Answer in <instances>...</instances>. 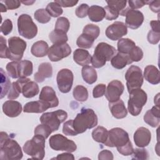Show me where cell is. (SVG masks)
<instances>
[{"mask_svg":"<svg viewBox=\"0 0 160 160\" xmlns=\"http://www.w3.org/2000/svg\"><path fill=\"white\" fill-rule=\"evenodd\" d=\"M21 148L5 132H1L0 158L2 160H18L22 158Z\"/></svg>","mask_w":160,"mask_h":160,"instance_id":"6da1fadb","label":"cell"},{"mask_svg":"<svg viewBox=\"0 0 160 160\" xmlns=\"http://www.w3.org/2000/svg\"><path fill=\"white\" fill-rule=\"evenodd\" d=\"M98 124V117L94 111L90 108H82L73 119L72 125L76 133L85 132L88 129H91Z\"/></svg>","mask_w":160,"mask_h":160,"instance_id":"7a4b0ae2","label":"cell"},{"mask_svg":"<svg viewBox=\"0 0 160 160\" xmlns=\"http://www.w3.org/2000/svg\"><path fill=\"white\" fill-rule=\"evenodd\" d=\"M115 48L106 42H99L96 47L94 54L91 57V64L95 68H100L109 61L115 55Z\"/></svg>","mask_w":160,"mask_h":160,"instance_id":"3957f363","label":"cell"},{"mask_svg":"<svg viewBox=\"0 0 160 160\" xmlns=\"http://www.w3.org/2000/svg\"><path fill=\"white\" fill-rule=\"evenodd\" d=\"M46 139L38 134H34L31 140L26 141L23 146V151L34 159H43L45 156Z\"/></svg>","mask_w":160,"mask_h":160,"instance_id":"277c9868","label":"cell"},{"mask_svg":"<svg viewBox=\"0 0 160 160\" xmlns=\"http://www.w3.org/2000/svg\"><path fill=\"white\" fill-rule=\"evenodd\" d=\"M129 93V98L128 102V111L132 116H138L141 113L142 107L147 102V94L141 88L133 89Z\"/></svg>","mask_w":160,"mask_h":160,"instance_id":"5b68a950","label":"cell"},{"mask_svg":"<svg viewBox=\"0 0 160 160\" xmlns=\"http://www.w3.org/2000/svg\"><path fill=\"white\" fill-rule=\"evenodd\" d=\"M129 142L128 133L122 128H114L108 131V139L104 144L109 147H116L118 151Z\"/></svg>","mask_w":160,"mask_h":160,"instance_id":"8992f818","label":"cell"},{"mask_svg":"<svg viewBox=\"0 0 160 160\" xmlns=\"http://www.w3.org/2000/svg\"><path fill=\"white\" fill-rule=\"evenodd\" d=\"M18 29L19 34L28 39L34 38L38 34V27L33 22L31 17L27 14H22L18 19Z\"/></svg>","mask_w":160,"mask_h":160,"instance_id":"52a82bcc","label":"cell"},{"mask_svg":"<svg viewBox=\"0 0 160 160\" xmlns=\"http://www.w3.org/2000/svg\"><path fill=\"white\" fill-rule=\"evenodd\" d=\"M68 118V113L62 109L43 113L40 117L41 124L49 126L52 132L58 130L60 124Z\"/></svg>","mask_w":160,"mask_h":160,"instance_id":"ba28073f","label":"cell"},{"mask_svg":"<svg viewBox=\"0 0 160 160\" xmlns=\"http://www.w3.org/2000/svg\"><path fill=\"white\" fill-rule=\"evenodd\" d=\"M8 59L12 61H20L25 51L26 42L19 37H11L8 39Z\"/></svg>","mask_w":160,"mask_h":160,"instance_id":"9c48e42d","label":"cell"},{"mask_svg":"<svg viewBox=\"0 0 160 160\" xmlns=\"http://www.w3.org/2000/svg\"><path fill=\"white\" fill-rule=\"evenodd\" d=\"M49 146L55 151H62L69 152L75 151L77 149L76 143L61 134H56L50 137Z\"/></svg>","mask_w":160,"mask_h":160,"instance_id":"30bf717a","label":"cell"},{"mask_svg":"<svg viewBox=\"0 0 160 160\" xmlns=\"http://www.w3.org/2000/svg\"><path fill=\"white\" fill-rule=\"evenodd\" d=\"M125 79L129 92L133 89L141 88L143 84L142 70L138 66H131L125 74Z\"/></svg>","mask_w":160,"mask_h":160,"instance_id":"8fae6325","label":"cell"},{"mask_svg":"<svg viewBox=\"0 0 160 160\" xmlns=\"http://www.w3.org/2000/svg\"><path fill=\"white\" fill-rule=\"evenodd\" d=\"M119 14L126 16L125 24L127 27L132 29L139 28L144 21L143 14L140 11L132 9L130 8L122 10Z\"/></svg>","mask_w":160,"mask_h":160,"instance_id":"7c38bea8","label":"cell"},{"mask_svg":"<svg viewBox=\"0 0 160 160\" xmlns=\"http://www.w3.org/2000/svg\"><path fill=\"white\" fill-rule=\"evenodd\" d=\"M74 80L72 72L68 69H61L56 78L59 90L62 93H68L71 89Z\"/></svg>","mask_w":160,"mask_h":160,"instance_id":"4fadbf2b","label":"cell"},{"mask_svg":"<svg viewBox=\"0 0 160 160\" xmlns=\"http://www.w3.org/2000/svg\"><path fill=\"white\" fill-rule=\"evenodd\" d=\"M71 52V49L67 43L61 44H53L49 48L48 56L52 62H56L68 57Z\"/></svg>","mask_w":160,"mask_h":160,"instance_id":"5bb4252c","label":"cell"},{"mask_svg":"<svg viewBox=\"0 0 160 160\" xmlns=\"http://www.w3.org/2000/svg\"><path fill=\"white\" fill-rule=\"evenodd\" d=\"M105 33L108 38L112 41H116L127 34L128 28L124 22L115 21L106 28Z\"/></svg>","mask_w":160,"mask_h":160,"instance_id":"9a60e30c","label":"cell"},{"mask_svg":"<svg viewBox=\"0 0 160 160\" xmlns=\"http://www.w3.org/2000/svg\"><path fill=\"white\" fill-rule=\"evenodd\" d=\"M124 89V85L120 81L113 80L108 85L105 92L106 98L109 102L116 101L120 99Z\"/></svg>","mask_w":160,"mask_h":160,"instance_id":"2e32d148","label":"cell"},{"mask_svg":"<svg viewBox=\"0 0 160 160\" xmlns=\"http://www.w3.org/2000/svg\"><path fill=\"white\" fill-rule=\"evenodd\" d=\"M134 141L135 144L139 148H144L149 145L151 139L150 131L144 127L137 129L134 134Z\"/></svg>","mask_w":160,"mask_h":160,"instance_id":"e0dca14e","label":"cell"},{"mask_svg":"<svg viewBox=\"0 0 160 160\" xmlns=\"http://www.w3.org/2000/svg\"><path fill=\"white\" fill-rule=\"evenodd\" d=\"M39 100L48 103L51 108L57 107L59 104V99L56 96V92L50 86H44L42 88L39 96Z\"/></svg>","mask_w":160,"mask_h":160,"instance_id":"ac0fdd59","label":"cell"},{"mask_svg":"<svg viewBox=\"0 0 160 160\" xmlns=\"http://www.w3.org/2000/svg\"><path fill=\"white\" fill-rule=\"evenodd\" d=\"M2 111L8 117L14 118L18 116L22 111V106L16 101L9 100L4 102Z\"/></svg>","mask_w":160,"mask_h":160,"instance_id":"d6986e66","label":"cell"},{"mask_svg":"<svg viewBox=\"0 0 160 160\" xmlns=\"http://www.w3.org/2000/svg\"><path fill=\"white\" fill-rule=\"evenodd\" d=\"M109 108L113 117L116 119H122L127 116L128 111L121 99L114 102H109Z\"/></svg>","mask_w":160,"mask_h":160,"instance_id":"ffe728a7","label":"cell"},{"mask_svg":"<svg viewBox=\"0 0 160 160\" xmlns=\"http://www.w3.org/2000/svg\"><path fill=\"white\" fill-rule=\"evenodd\" d=\"M146 123L152 128L157 127L160 122L159 106H154L151 109L148 110L143 117Z\"/></svg>","mask_w":160,"mask_h":160,"instance_id":"44dd1931","label":"cell"},{"mask_svg":"<svg viewBox=\"0 0 160 160\" xmlns=\"http://www.w3.org/2000/svg\"><path fill=\"white\" fill-rule=\"evenodd\" d=\"M50 108L48 103L39 100L27 102L24 106L23 111L28 113H41Z\"/></svg>","mask_w":160,"mask_h":160,"instance_id":"7402d4cb","label":"cell"},{"mask_svg":"<svg viewBox=\"0 0 160 160\" xmlns=\"http://www.w3.org/2000/svg\"><path fill=\"white\" fill-rule=\"evenodd\" d=\"M52 75V68L49 62H42L38 67V71L34 76V80L38 82H42L45 79L51 78Z\"/></svg>","mask_w":160,"mask_h":160,"instance_id":"603a6c76","label":"cell"},{"mask_svg":"<svg viewBox=\"0 0 160 160\" xmlns=\"http://www.w3.org/2000/svg\"><path fill=\"white\" fill-rule=\"evenodd\" d=\"M144 77L152 84H158L160 82V73L158 69L153 65H148L144 68Z\"/></svg>","mask_w":160,"mask_h":160,"instance_id":"cb8c5ba5","label":"cell"},{"mask_svg":"<svg viewBox=\"0 0 160 160\" xmlns=\"http://www.w3.org/2000/svg\"><path fill=\"white\" fill-rule=\"evenodd\" d=\"M132 62L128 54H124L119 52L114 55L111 59V64L112 66L118 69H121L128 64H130Z\"/></svg>","mask_w":160,"mask_h":160,"instance_id":"d4e9b609","label":"cell"},{"mask_svg":"<svg viewBox=\"0 0 160 160\" xmlns=\"http://www.w3.org/2000/svg\"><path fill=\"white\" fill-rule=\"evenodd\" d=\"M30 79L27 78H19L16 82H13L8 94V98L10 100L18 98L19 94L22 92V86Z\"/></svg>","mask_w":160,"mask_h":160,"instance_id":"484cf974","label":"cell"},{"mask_svg":"<svg viewBox=\"0 0 160 160\" xmlns=\"http://www.w3.org/2000/svg\"><path fill=\"white\" fill-rule=\"evenodd\" d=\"M73 59L78 64L84 66L91 62V56L87 50L76 49L73 53Z\"/></svg>","mask_w":160,"mask_h":160,"instance_id":"4316f807","label":"cell"},{"mask_svg":"<svg viewBox=\"0 0 160 160\" xmlns=\"http://www.w3.org/2000/svg\"><path fill=\"white\" fill-rule=\"evenodd\" d=\"M49 51V46L44 41H38L35 42L31 49V54L38 58L45 56Z\"/></svg>","mask_w":160,"mask_h":160,"instance_id":"83f0119b","label":"cell"},{"mask_svg":"<svg viewBox=\"0 0 160 160\" xmlns=\"http://www.w3.org/2000/svg\"><path fill=\"white\" fill-rule=\"evenodd\" d=\"M88 15L91 21L99 22L105 18L106 12L104 8L97 5H93L89 8Z\"/></svg>","mask_w":160,"mask_h":160,"instance_id":"f1b7e54d","label":"cell"},{"mask_svg":"<svg viewBox=\"0 0 160 160\" xmlns=\"http://www.w3.org/2000/svg\"><path fill=\"white\" fill-rule=\"evenodd\" d=\"M39 91V86L34 81H31V79L27 81L22 88V93L24 97L31 98L36 96Z\"/></svg>","mask_w":160,"mask_h":160,"instance_id":"f546056e","label":"cell"},{"mask_svg":"<svg viewBox=\"0 0 160 160\" xmlns=\"http://www.w3.org/2000/svg\"><path fill=\"white\" fill-rule=\"evenodd\" d=\"M81 74L83 80L89 84H92L97 81V72L93 67L88 65L83 66L81 69Z\"/></svg>","mask_w":160,"mask_h":160,"instance_id":"4dcf8cb0","label":"cell"},{"mask_svg":"<svg viewBox=\"0 0 160 160\" xmlns=\"http://www.w3.org/2000/svg\"><path fill=\"white\" fill-rule=\"evenodd\" d=\"M33 71L32 62L29 60L19 61L18 66V74L19 78H26L31 76Z\"/></svg>","mask_w":160,"mask_h":160,"instance_id":"1f68e13d","label":"cell"},{"mask_svg":"<svg viewBox=\"0 0 160 160\" xmlns=\"http://www.w3.org/2000/svg\"><path fill=\"white\" fill-rule=\"evenodd\" d=\"M117 46L118 52L124 54H129L130 51L136 46V44L130 39L121 38L119 39Z\"/></svg>","mask_w":160,"mask_h":160,"instance_id":"d6a6232c","label":"cell"},{"mask_svg":"<svg viewBox=\"0 0 160 160\" xmlns=\"http://www.w3.org/2000/svg\"><path fill=\"white\" fill-rule=\"evenodd\" d=\"M108 136V131L102 126H98L92 132L93 139L98 142L104 144Z\"/></svg>","mask_w":160,"mask_h":160,"instance_id":"836d02e7","label":"cell"},{"mask_svg":"<svg viewBox=\"0 0 160 160\" xmlns=\"http://www.w3.org/2000/svg\"><path fill=\"white\" fill-rule=\"evenodd\" d=\"M49 38L53 44H64L66 43L68 40L66 33L55 29L51 32L49 35Z\"/></svg>","mask_w":160,"mask_h":160,"instance_id":"e575fe53","label":"cell"},{"mask_svg":"<svg viewBox=\"0 0 160 160\" xmlns=\"http://www.w3.org/2000/svg\"><path fill=\"white\" fill-rule=\"evenodd\" d=\"M11 81L6 74V72L4 71L2 68H1V99L6 95L8 92L11 88Z\"/></svg>","mask_w":160,"mask_h":160,"instance_id":"d590c367","label":"cell"},{"mask_svg":"<svg viewBox=\"0 0 160 160\" xmlns=\"http://www.w3.org/2000/svg\"><path fill=\"white\" fill-rule=\"evenodd\" d=\"M72 94L74 98L80 102L86 101L88 98L87 88L81 85H78L74 88Z\"/></svg>","mask_w":160,"mask_h":160,"instance_id":"8d00e7d4","label":"cell"},{"mask_svg":"<svg viewBox=\"0 0 160 160\" xmlns=\"http://www.w3.org/2000/svg\"><path fill=\"white\" fill-rule=\"evenodd\" d=\"M94 39L88 35L82 33L77 39L76 44L79 48L89 49L93 45Z\"/></svg>","mask_w":160,"mask_h":160,"instance_id":"74e56055","label":"cell"},{"mask_svg":"<svg viewBox=\"0 0 160 160\" xmlns=\"http://www.w3.org/2000/svg\"><path fill=\"white\" fill-rule=\"evenodd\" d=\"M46 10L49 13V14L54 18L59 17L63 12V10L58 3L54 2H49L46 8Z\"/></svg>","mask_w":160,"mask_h":160,"instance_id":"f35d334b","label":"cell"},{"mask_svg":"<svg viewBox=\"0 0 160 160\" xmlns=\"http://www.w3.org/2000/svg\"><path fill=\"white\" fill-rule=\"evenodd\" d=\"M82 33L88 35L95 40L100 34V29L95 24H88L84 26Z\"/></svg>","mask_w":160,"mask_h":160,"instance_id":"ab89813d","label":"cell"},{"mask_svg":"<svg viewBox=\"0 0 160 160\" xmlns=\"http://www.w3.org/2000/svg\"><path fill=\"white\" fill-rule=\"evenodd\" d=\"M70 27V23L68 18L65 17L59 18L55 24L54 29L66 33Z\"/></svg>","mask_w":160,"mask_h":160,"instance_id":"60d3db41","label":"cell"},{"mask_svg":"<svg viewBox=\"0 0 160 160\" xmlns=\"http://www.w3.org/2000/svg\"><path fill=\"white\" fill-rule=\"evenodd\" d=\"M35 19L40 23L46 24L51 20V16L45 9H39L34 12Z\"/></svg>","mask_w":160,"mask_h":160,"instance_id":"b9f144b4","label":"cell"},{"mask_svg":"<svg viewBox=\"0 0 160 160\" xmlns=\"http://www.w3.org/2000/svg\"><path fill=\"white\" fill-rule=\"evenodd\" d=\"M19 61H13L6 65V70L8 75L13 79L19 78L18 66Z\"/></svg>","mask_w":160,"mask_h":160,"instance_id":"7bdbcfd3","label":"cell"},{"mask_svg":"<svg viewBox=\"0 0 160 160\" xmlns=\"http://www.w3.org/2000/svg\"><path fill=\"white\" fill-rule=\"evenodd\" d=\"M52 132V131L51 128L44 124H41L38 125L34 129V134L41 135L43 136L45 139H47Z\"/></svg>","mask_w":160,"mask_h":160,"instance_id":"ee69618b","label":"cell"},{"mask_svg":"<svg viewBox=\"0 0 160 160\" xmlns=\"http://www.w3.org/2000/svg\"><path fill=\"white\" fill-rule=\"evenodd\" d=\"M132 155V159L138 160H145L149 158L148 152L146 149L144 148H136L134 149Z\"/></svg>","mask_w":160,"mask_h":160,"instance_id":"f6af8a7d","label":"cell"},{"mask_svg":"<svg viewBox=\"0 0 160 160\" xmlns=\"http://www.w3.org/2000/svg\"><path fill=\"white\" fill-rule=\"evenodd\" d=\"M128 54L132 62H138L143 58V52L142 49L136 46L130 51Z\"/></svg>","mask_w":160,"mask_h":160,"instance_id":"bcb514c9","label":"cell"},{"mask_svg":"<svg viewBox=\"0 0 160 160\" xmlns=\"http://www.w3.org/2000/svg\"><path fill=\"white\" fill-rule=\"evenodd\" d=\"M108 6L112 7L116 11L120 12L124 9L126 6V2L127 1L125 0L120 1V0H115V1H106Z\"/></svg>","mask_w":160,"mask_h":160,"instance_id":"7dc6e473","label":"cell"},{"mask_svg":"<svg viewBox=\"0 0 160 160\" xmlns=\"http://www.w3.org/2000/svg\"><path fill=\"white\" fill-rule=\"evenodd\" d=\"M73 119H70L65 122L62 127V132L67 136H76L78 134L74 129L72 125Z\"/></svg>","mask_w":160,"mask_h":160,"instance_id":"c3c4849f","label":"cell"},{"mask_svg":"<svg viewBox=\"0 0 160 160\" xmlns=\"http://www.w3.org/2000/svg\"><path fill=\"white\" fill-rule=\"evenodd\" d=\"M104 9L106 12L105 18L107 20H109V21L114 20L118 18L119 15V12H118L112 7L106 6Z\"/></svg>","mask_w":160,"mask_h":160,"instance_id":"681fc988","label":"cell"},{"mask_svg":"<svg viewBox=\"0 0 160 160\" xmlns=\"http://www.w3.org/2000/svg\"><path fill=\"white\" fill-rule=\"evenodd\" d=\"M12 30V22L9 19H6L2 23L1 26V32L7 36L11 32Z\"/></svg>","mask_w":160,"mask_h":160,"instance_id":"f907efd6","label":"cell"},{"mask_svg":"<svg viewBox=\"0 0 160 160\" xmlns=\"http://www.w3.org/2000/svg\"><path fill=\"white\" fill-rule=\"evenodd\" d=\"M147 39L148 42L151 44H158L160 40V31L150 30L148 34Z\"/></svg>","mask_w":160,"mask_h":160,"instance_id":"816d5d0a","label":"cell"},{"mask_svg":"<svg viewBox=\"0 0 160 160\" xmlns=\"http://www.w3.org/2000/svg\"><path fill=\"white\" fill-rule=\"evenodd\" d=\"M89 8V7L87 4H85V3L81 4L80 6H79L76 8L75 11L76 15L80 18H85L88 14Z\"/></svg>","mask_w":160,"mask_h":160,"instance_id":"f5cc1de1","label":"cell"},{"mask_svg":"<svg viewBox=\"0 0 160 160\" xmlns=\"http://www.w3.org/2000/svg\"><path fill=\"white\" fill-rule=\"evenodd\" d=\"M106 90V85L104 84H99L96 85L92 91V95L94 98H98L104 95Z\"/></svg>","mask_w":160,"mask_h":160,"instance_id":"db71d44e","label":"cell"},{"mask_svg":"<svg viewBox=\"0 0 160 160\" xmlns=\"http://www.w3.org/2000/svg\"><path fill=\"white\" fill-rule=\"evenodd\" d=\"M0 41V58H8V48L6 46V41L2 36H1Z\"/></svg>","mask_w":160,"mask_h":160,"instance_id":"11a10c76","label":"cell"},{"mask_svg":"<svg viewBox=\"0 0 160 160\" xmlns=\"http://www.w3.org/2000/svg\"><path fill=\"white\" fill-rule=\"evenodd\" d=\"M54 2L58 3L60 6L64 8L73 7L78 2V1L73 0H56L54 1Z\"/></svg>","mask_w":160,"mask_h":160,"instance_id":"9f6ffc18","label":"cell"},{"mask_svg":"<svg viewBox=\"0 0 160 160\" xmlns=\"http://www.w3.org/2000/svg\"><path fill=\"white\" fill-rule=\"evenodd\" d=\"M146 4H149V8L152 12H159L160 11V1H145Z\"/></svg>","mask_w":160,"mask_h":160,"instance_id":"6f0895ef","label":"cell"},{"mask_svg":"<svg viewBox=\"0 0 160 160\" xmlns=\"http://www.w3.org/2000/svg\"><path fill=\"white\" fill-rule=\"evenodd\" d=\"M113 154L112 153L107 149H104L101 151L98 155V159L99 160H104V159H108V160H112L113 159Z\"/></svg>","mask_w":160,"mask_h":160,"instance_id":"680465c9","label":"cell"},{"mask_svg":"<svg viewBox=\"0 0 160 160\" xmlns=\"http://www.w3.org/2000/svg\"><path fill=\"white\" fill-rule=\"evenodd\" d=\"M129 8L132 9H139L141 8L142 6H144L146 4L145 1H142V0H135V1H132L130 0L128 1Z\"/></svg>","mask_w":160,"mask_h":160,"instance_id":"91938a15","label":"cell"},{"mask_svg":"<svg viewBox=\"0 0 160 160\" xmlns=\"http://www.w3.org/2000/svg\"><path fill=\"white\" fill-rule=\"evenodd\" d=\"M4 3L8 9H15L21 6V1L18 0H6Z\"/></svg>","mask_w":160,"mask_h":160,"instance_id":"94428289","label":"cell"},{"mask_svg":"<svg viewBox=\"0 0 160 160\" xmlns=\"http://www.w3.org/2000/svg\"><path fill=\"white\" fill-rule=\"evenodd\" d=\"M54 159H68V160L72 159V160H74V157L73 154H72L71 152H64V153L58 154V156L56 158H55Z\"/></svg>","mask_w":160,"mask_h":160,"instance_id":"6125c7cd","label":"cell"},{"mask_svg":"<svg viewBox=\"0 0 160 160\" xmlns=\"http://www.w3.org/2000/svg\"><path fill=\"white\" fill-rule=\"evenodd\" d=\"M150 26L151 27V30L156 31H160L159 28V20H154L150 22Z\"/></svg>","mask_w":160,"mask_h":160,"instance_id":"be15d7a7","label":"cell"},{"mask_svg":"<svg viewBox=\"0 0 160 160\" xmlns=\"http://www.w3.org/2000/svg\"><path fill=\"white\" fill-rule=\"evenodd\" d=\"M35 2V1H21V2L23 3L24 4L26 5V6H29V5H31L34 2Z\"/></svg>","mask_w":160,"mask_h":160,"instance_id":"e7e4bbea","label":"cell"},{"mask_svg":"<svg viewBox=\"0 0 160 160\" xmlns=\"http://www.w3.org/2000/svg\"><path fill=\"white\" fill-rule=\"evenodd\" d=\"M159 93H158L156 97H154V104H156V106H159Z\"/></svg>","mask_w":160,"mask_h":160,"instance_id":"03108f58","label":"cell"},{"mask_svg":"<svg viewBox=\"0 0 160 160\" xmlns=\"http://www.w3.org/2000/svg\"><path fill=\"white\" fill-rule=\"evenodd\" d=\"M0 10H1V12H6L7 11V8H6V6L2 4V2L0 3Z\"/></svg>","mask_w":160,"mask_h":160,"instance_id":"003e7915","label":"cell"}]
</instances>
